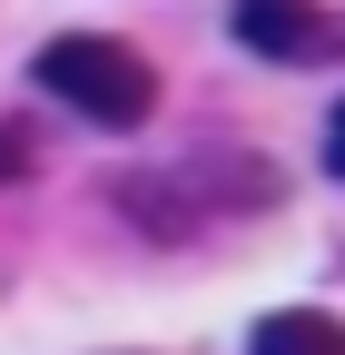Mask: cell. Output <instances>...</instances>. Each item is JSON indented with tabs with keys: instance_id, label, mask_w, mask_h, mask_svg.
I'll return each instance as SVG.
<instances>
[{
	"instance_id": "obj_3",
	"label": "cell",
	"mask_w": 345,
	"mask_h": 355,
	"mask_svg": "<svg viewBox=\"0 0 345 355\" xmlns=\"http://www.w3.org/2000/svg\"><path fill=\"white\" fill-rule=\"evenodd\" d=\"M256 355H345L335 316H316V306H286V316L256 326Z\"/></svg>"
},
{
	"instance_id": "obj_2",
	"label": "cell",
	"mask_w": 345,
	"mask_h": 355,
	"mask_svg": "<svg viewBox=\"0 0 345 355\" xmlns=\"http://www.w3.org/2000/svg\"><path fill=\"white\" fill-rule=\"evenodd\" d=\"M227 30L247 40L256 60H326V40H335L326 0H237Z\"/></svg>"
},
{
	"instance_id": "obj_4",
	"label": "cell",
	"mask_w": 345,
	"mask_h": 355,
	"mask_svg": "<svg viewBox=\"0 0 345 355\" xmlns=\"http://www.w3.org/2000/svg\"><path fill=\"white\" fill-rule=\"evenodd\" d=\"M30 168V139H20V128H0V178H20Z\"/></svg>"
},
{
	"instance_id": "obj_1",
	"label": "cell",
	"mask_w": 345,
	"mask_h": 355,
	"mask_svg": "<svg viewBox=\"0 0 345 355\" xmlns=\"http://www.w3.org/2000/svg\"><path fill=\"white\" fill-rule=\"evenodd\" d=\"M39 89L69 99L79 119H99V128H139L158 109V69L128 50V40H109V30H60L50 50H39Z\"/></svg>"
}]
</instances>
